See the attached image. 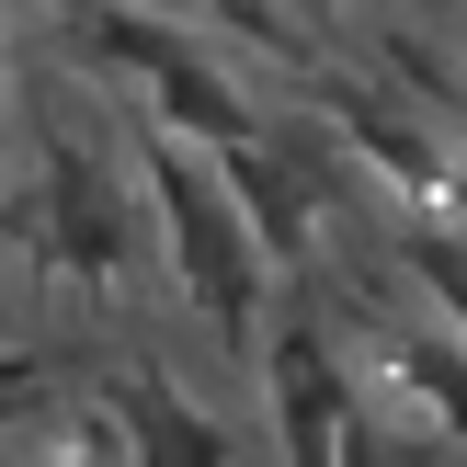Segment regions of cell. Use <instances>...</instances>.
I'll return each mask as SVG.
<instances>
[{
    "label": "cell",
    "instance_id": "52a82bcc",
    "mask_svg": "<svg viewBox=\"0 0 467 467\" xmlns=\"http://www.w3.org/2000/svg\"><path fill=\"white\" fill-rule=\"evenodd\" d=\"M23 149V114H12V0H0V171H12Z\"/></svg>",
    "mask_w": 467,
    "mask_h": 467
},
{
    "label": "cell",
    "instance_id": "9c48e42d",
    "mask_svg": "<svg viewBox=\"0 0 467 467\" xmlns=\"http://www.w3.org/2000/svg\"><path fill=\"white\" fill-rule=\"evenodd\" d=\"M0 331H12V296H0Z\"/></svg>",
    "mask_w": 467,
    "mask_h": 467
},
{
    "label": "cell",
    "instance_id": "8992f818",
    "mask_svg": "<svg viewBox=\"0 0 467 467\" xmlns=\"http://www.w3.org/2000/svg\"><path fill=\"white\" fill-rule=\"evenodd\" d=\"M182 12H194V35L217 23V35L263 46V57H308V46H319V23L296 12V0H182Z\"/></svg>",
    "mask_w": 467,
    "mask_h": 467
},
{
    "label": "cell",
    "instance_id": "ba28073f",
    "mask_svg": "<svg viewBox=\"0 0 467 467\" xmlns=\"http://www.w3.org/2000/svg\"><path fill=\"white\" fill-rule=\"evenodd\" d=\"M126 12H182V0H126Z\"/></svg>",
    "mask_w": 467,
    "mask_h": 467
},
{
    "label": "cell",
    "instance_id": "3957f363",
    "mask_svg": "<svg viewBox=\"0 0 467 467\" xmlns=\"http://www.w3.org/2000/svg\"><path fill=\"white\" fill-rule=\"evenodd\" d=\"M251 377H263V410H274V467H331V433H342V410H354V377H342V354H331L319 296H274L263 308Z\"/></svg>",
    "mask_w": 467,
    "mask_h": 467
},
{
    "label": "cell",
    "instance_id": "277c9868",
    "mask_svg": "<svg viewBox=\"0 0 467 467\" xmlns=\"http://www.w3.org/2000/svg\"><path fill=\"white\" fill-rule=\"evenodd\" d=\"M103 410H114V445H126V467H240V456H228V433L205 422L171 377H149V365L103 377Z\"/></svg>",
    "mask_w": 467,
    "mask_h": 467
},
{
    "label": "cell",
    "instance_id": "7a4b0ae2",
    "mask_svg": "<svg viewBox=\"0 0 467 467\" xmlns=\"http://www.w3.org/2000/svg\"><path fill=\"white\" fill-rule=\"evenodd\" d=\"M35 240L68 285H114L137 251V205H126V160H114V126L91 137L80 103H57L35 126Z\"/></svg>",
    "mask_w": 467,
    "mask_h": 467
},
{
    "label": "cell",
    "instance_id": "5b68a950",
    "mask_svg": "<svg viewBox=\"0 0 467 467\" xmlns=\"http://www.w3.org/2000/svg\"><path fill=\"white\" fill-rule=\"evenodd\" d=\"M388 251H400V274L433 296V319H445V331L467 342V240H456V228H433V217H410Z\"/></svg>",
    "mask_w": 467,
    "mask_h": 467
},
{
    "label": "cell",
    "instance_id": "6da1fadb",
    "mask_svg": "<svg viewBox=\"0 0 467 467\" xmlns=\"http://www.w3.org/2000/svg\"><path fill=\"white\" fill-rule=\"evenodd\" d=\"M137 194H149L160 263H171L182 308L205 319L217 365H251V331H263V308H274V263H263V240L240 228L217 160H205L194 137H171V126H137Z\"/></svg>",
    "mask_w": 467,
    "mask_h": 467
}]
</instances>
